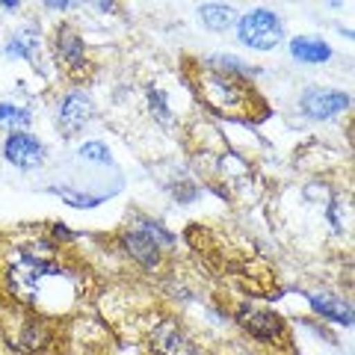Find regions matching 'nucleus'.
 <instances>
[{"mask_svg":"<svg viewBox=\"0 0 355 355\" xmlns=\"http://www.w3.org/2000/svg\"><path fill=\"white\" fill-rule=\"evenodd\" d=\"M51 275H60V266L53 261V249L48 243H39V246H27L18 252L12 270H9V287H12V293L21 302H36L42 282L51 279Z\"/></svg>","mask_w":355,"mask_h":355,"instance_id":"nucleus-1","label":"nucleus"},{"mask_svg":"<svg viewBox=\"0 0 355 355\" xmlns=\"http://www.w3.org/2000/svg\"><path fill=\"white\" fill-rule=\"evenodd\" d=\"M237 33H240V42L249 44V48H254V51H270L284 36L282 21L275 18V12H270V9H254V12L243 15Z\"/></svg>","mask_w":355,"mask_h":355,"instance_id":"nucleus-2","label":"nucleus"},{"mask_svg":"<svg viewBox=\"0 0 355 355\" xmlns=\"http://www.w3.org/2000/svg\"><path fill=\"white\" fill-rule=\"evenodd\" d=\"M205 98H207L210 107L219 110V113H237V107L246 104V92L240 89V83L222 71L210 74L205 80Z\"/></svg>","mask_w":355,"mask_h":355,"instance_id":"nucleus-3","label":"nucleus"},{"mask_svg":"<svg viewBox=\"0 0 355 355\" xmlns=\"http://www.w3.org/2000/svg\"><path fill=\"white\" fill-rule=\"evenodd\" d=\"M3 154L18 169H36L44 160V146L36 137H30V133H12L3 146Z\"/></svg>","mask_w":355,"mask_h":355,"instance_id":"nucleus-4","label":"nucleus"},{"mask_svg":"<svg viewBox=\"0 0 355 355\" xmlns=\"http://www.w3.org/2000/svg\"><path fill=\"white\" fill-rule=\"evenodd\" d=\"M151 349H154V355H198L196 343L172 323H163L154 329Z\"/></svg>","mask_w":355,"mask_h":355,"instance_id":"nucleus-5","label":"nucleus"},{"mask_svg":"<svg viewBox=\"0 0 355 355\" xmlns=\"http://www.w3.org/2000/svg\"><path fill=\"white\" fill-rule=\"evenodd\" d=\"M302 107L311 119H329L349 107V98L343 92H331V89H311L302 98Z\"/></svg>","mask_w":355,"mask_h":355,"instance_id":"nucleus-6","label":"nucleus"},{"mask_svg":"<svg viewBox=\"0 0 355 355\" xmlns=\"http://www.w3.org/2000/svg\"><path fill=\"white\" fill-rule=\"evenodd\" d=\"M89 119H92V104H89V98L80 95V92H71L60 107V128H62V133H69L71 137V133L80 130Z\"/></svg>","mask_w":355,"mask_h":355,"instance_id":"nucleus-7","label":"nucleus"},{"mask_svg":"<svg viewBox=\"0 0 355 355\" xmlns=\"http://www.w3.org/2000/svg\"><path fill=\"white\" fill-rule=\"evenodd\" d=\"M57 53H60V60L65 65H71V69L83 65V60H86L83 42H80V36H77L71 27H60L57 30Z\"/></svg>","mask_w":355,"mask_h":355,"instance_id":"nucleus-8","label":"nucleus"},{"mask_svg":"<svg viewBox=\"0 0 355 355\" xmlns=\"http://www.w3.org/2000/svg\"><path fill=\"white\" fill-rule=\"evenodd\" d=\"M291 51H293V57L302 60V62H326L331 57L329 44L320 42V39H311V36H296L291 42Z\"/></svg>","mask_w":355,"mask_h":355,"instance_id":"nucleus-9","label":"nucleus"},{"mask_svg":"<svg viewBox=\"0 0 355 355\" xmlns=\"http://www.w3.org/2000/svg\"><path fill=\"white\" fill-rule=\"evenodd\" d=\"M243 326L258 338H275L282 331V320L275 314H266V311H243Z\"/></svg>","mask_w":355,"mask_h":355,"instance_id":"nucleus-10","label":"nucleus"},{"mask_svg":"<svg viewBox=\"0 0 355 355\" xmlns=\"http://www.w3.org/2000/svg\"><path fill=\"white\" fill-rule=\"evenodd\" d=\"M36 51H39V30H33V27H24L18 36H12V42L6 44L9 57H18V60H27V62H33Z\"/></svg>","mask_w":355,"mask_h":355,"instance_id":"nucleus-11","label":"nucleus"},{"mask_svg":"<svg viewBox=\"0 0 355 355\" xmlns=\"http://www.w3.org/2000/svg\"><path fill=\"white\" fill-rule=\"evenodd\" d=\"M125 246H128V252L133 254V258L142 261L146 266L157 263V243H154V237H148L146 231H137V234L125 237Z\"/></svg>","mask_w":355,"mask_h":355,"instance_id":"nucleus-12","label":"nucleus"},{"mask_svg":"<svg viewBox=\"0 0 355 355\" xmlns=\"http://www.w3.org/2000/svg\"><path fill=\"white\" fill-rule=\"evenodd\" d=\"M311 305H314L326 320H335V323H349L352 320V308L335 296H311Z\"/></svg>","mask_w":355,"mask_h":355,"instance_id":"nucleus-13","label":"nucleus"},{"mask_svg":"<svg viewBox=\"0 0 355 355\" xmlns=\"http://www.w3.org/2000/svg\"><path fill=\"white\" fill-rule=\"evenodd\" d=\"M198 15H202V21L210 27V30H225L231 24V9L222 6V3H205L202 9H198Z\"/></svg>","mask_w":355,"mask_h":355,"instance_id":"nucleus-14","label":"nucleus"},{"mask_svg":"<svg viewBox=\"0 0 355 355\" xmlns=\"http://www.w3.org/2000/svg\"><path fill=\"white\" fill-rule=\"evenodd\" d=\"M0 121H3V125H27L30 113L15 104H0Z\"/></svg>","mask_w":355,"mask_h":355,"instance_id":"nucleus-15","label":"nucleus"},{"mask_svg":"<svg viewBox=\"0 0 355 355\" xmlns=\"http://www.w3.org/2000/svg\"><path fill=\"white\" fill-rule=\"evenodd\" d=\"M80 157L95 160V163H110V151H107V146H101V142H86V146H80Z\"/></svg>","mask_w":355,"mask_h":355,"instance_id":"nucleus-16","label":"nucleus"}]
</instances>
